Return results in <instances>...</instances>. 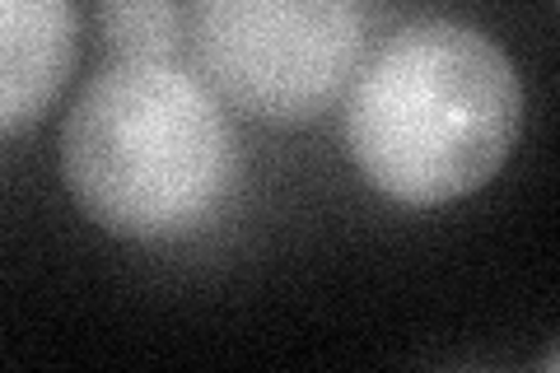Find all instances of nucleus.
<instances>
[{"label":"nucleus","mask_w":560,"mask_h":373,"mask_svg":"<svg viewBox=\"0 0 560 373\" xmlns=\"http://www.w3.org/2000/svg\"><path fill=\"white\" fill-rule=\"evenodd\" d=\"M243 150L224 98L183 61L117 57L61 121V183L103 234L183 243L238 191Z\"/></svg>","instance_id":"obj_1"},{"label":"nucleus","mask_w":560,"mask_h":373,"mask_svg":"<svg viewBox=\"0 0 560 373\" xmlns=\"http://www.w3.org/2000/svg\"><path fill=\"white\" fill-rule=\"evenodd\" d=\"M518 131L523 80L510 51L458 20L407 24L350 80V164L407 210L477 197L514 154Z\"/></svg>","instance_id":"obj_2"},{"label":"nucleus","mask_w":560,"mask_h":373,"mask_svg":"<svg viewBox=\"0 0 560 373\" xmlns=\"http://www.w3.org/2000/svg\"><path fill=\"white\" fill-rule=\"evenodd\" d=\"M191 38L224 108L308 127L360 70L364 0H197Z\"/></svg>","instance_id":"obj_3"},{"label":"nucleus","mask_w":560,"mask_h":373,"mask_svg":"<svg viewBox=\"0 0 560 373\" xmlns=\"http://www.w3.org/2000/svg\"><path fill=\"white\" fill-rule=\"evenodd\" d=\"M80 61L75 0H0V136L33 127Z\"/></svg>","instance_id":"obj_4"},{"label":"nucleus","mask_w":560,"mask_h":373,"mask_svg":"<svg viewBox=\"0 0 560 373\" xmlns=\"http://www.w3.org/2000/svg\"><path fill=\"white\" fill-rule=\"evenodd\" d=\"M103 38L117 57L136 61H178L183 14L173 0H103Z\"/></svg>","instance_id":"obj_5"}]
</instances>
